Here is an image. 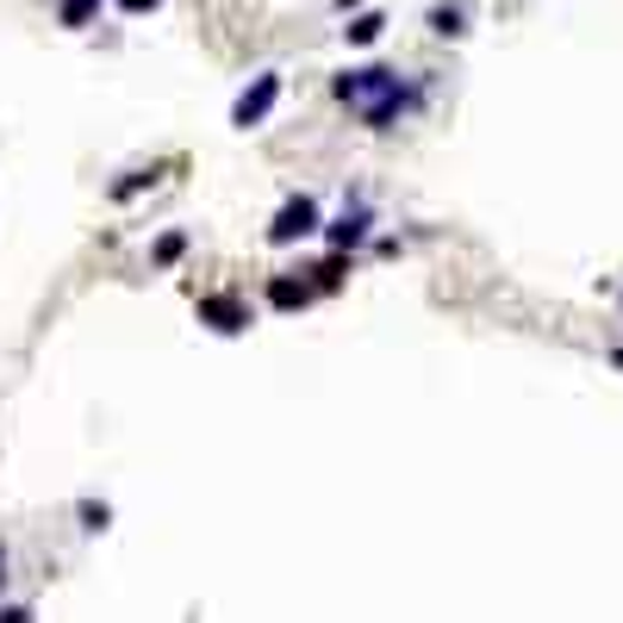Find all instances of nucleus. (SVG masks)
<instances>
[{"label":"nucleus","instance_id":"17","mask_svg":"<svg viewBox=\"0 0 623 623\" xmlns=\"http://www.w3.org/2000/svg\"><path fill=\"white\" fill-rule=\"evenodd\" d=\"M611 369H623V350H611Z\"/></svg>","mask_w":623,"mask_h":623},{"label":"nucleus","instance_id":"1","mask_svg":"<svg viewBox=\"0 0 623 623\" xmlns=\"http://www.w3.org/2000/svg\"><path fill=\"white\" fill-rule=\"evenodd\" d=\"M331 94L350 106L369 132H393L406 113H418V88H411L399 69H387V63H362V69H343V76H331Z\"/></svg>","mask_w":623,"mask_h":623},{"label":"nucleus","instance_id":"13","mask_svg":"<svg viewBox=\"0 0 623 623\" xmlns=\"http://www.w3.org/2000/svg\"><path fill=\"white\" fill-rule=\"evenodd\" d=\"M81 524H88V530H106V524H113V506H100V499H81Z\"/></svg>","mask_w":623,"mask_h":623},{"label":"nucleus","instance_id":"6","mask_svg":"<svg viewBox=\"0 0 623 623\" xmlns=\"http://www.w3.org/2000/svg\"><path fill=\"white\" fill-rule=\"evenodd\" d=\"M312 299H318L312 281H299V274H269V306L274 312H306Z\"/></svg>","mask_w":623,"mask_h":623},{"label":"nucleus","instance_id":"9","mask_svg":"<svg viewBox=\"0 0 623 623\" xmlns=\"http://www.w3.org/2000/svg\"><path fill=\"white\" fill-rule=\"evenodd\" d=\"M343 274H350V256L331 250L325 262H318V269H312V287H318V293H331V287H343Z\"/></svg>","mask_w":623,"mask_h":623},{"label":"nucleus","instance_id":"11","mask_svg":"<svg viewBox=\"0 0 623 623\" xmlns=\"http://www.w3.org/2000/svg\"><path fill=\"white\" fill-rule=\"evenodd\" d=\"M100 7H106V0H57V20L69 25V32H81V25H94Z\"/></svg>","mask_w":623,"mask_h":623},{"label":"nucleus","instance_id":"7","mask_svg":"<svg viewBox=\"0 0 623 623\" xmlns=\"http://www.w3.org/2000/svg\"><path fill=\"white\" fill-rule=\"evenodd\" d=\"M424 25L437 38H467V0H437L424 13Z\"/></svg>","mask_w":623,"mask_h":623},{"label":"nucleus","instance_id":"16","mask_svg":"<svg viewBox=\"0 0 623 623\" xmlns=\"http://www.w3.org/2000/svg\"><path fill=\"white\" fill-rule=\"evenodd\" d=\"M7 580H13V555H7V543H0V592H7Z\"/></svg>","mask_w":623,"mask_h":623},{"label":"nucleus","instance_id":"4","mask_svg":"<svg viewBox=\"0 0 623 623\" xmlns=\"http://www.w3.org/2000/svg\"><path fill=\"white\" fill-rule=\"evenodd\" d=\"M194 312H200V325H206V331H218V337L250 331V306H243L237 293H206V299H200Z\"/></svg>","mask_w":623,"mask_h":623},{"label":"nucleus","instance_id":"3","mask_svg":"<svg viewBox=\"0 0 623 623\" xmlns=\"http://www.w3.org/2000/svg\"><path fill=\"white\" fill-rule=\"evenodd\" d=\"M274 100H281V69H262V76H250V88L231 100V125H237V132H256V125L274 113Z\"/></svg>","mask_w":623,"mask_h":623},{"label":"nucleus","instance_id":"10","mask_svg":"<svg viewBox=\"0 0 623 623\" xmlns=\"http://www.w3.org/2000/svg\"><path fill=\"white\" fill-rule=\"evenodd\" d=\"M181 256H188V231H162L150 243V262H156V269H175Z\"/></svg>","mask_w":623,"mask_h":623},{"label":"nucleus","instance_id":"12","mask_svg":"<svg viewBox=\"0 0 623 623\" xmlns=\"http://www.w3.org/2000/svg\"><path fill=\"white\" fill-rule=\"evenodd\" d=\"M150 181H156V169H132L125 181H113V200H137L144 188H150Z\"/></svg>","mask_w":623,"mask_h":623},{"label":"nucleus","instance_id":"14","mask_svg":"<svg viewBox=\"0 0 623 623\" xmlns=\"http://www.w3.org/2000/svg\"><path fill=\"white\" fill-rule=\"evenodd\" d=\"M0 623H38V618H32V604H0Z\"/></svg>","mask_w":623,"mask_h":623},{"label":"nucleus","instance_id":"8","mask_svg":"<svg viewBox=\"0 0 623 623\" xmlns=\"http://www.w3.org/2000/svg\"><path fill=\"white\" fill-rule=\"evenodd\" d=\"M381 32H387V13H374V7H369V13H355V20L343 25V38H350L355 50H362V44H381Z\"/></svg>","mask_w":623,"mask_h":623},{"label":"nucleus","instance_id":"15","mask_svg":"<svg viewBox=\"0 0 623 623\" xmlns=\"http://www.w3.org/2000/svg\"><path fill=\"white\" fill-rule=\"evenodd\" d=\"M162 0H118V13H156Z\"/></svg>","mask_w":623,"mask_h":623},{"label":"nucleus","instance_id":"18","mask_svg":"<svg viewBox=\"0 0 623 623\" xmlns=\"http://www.w3.org/2000/svg\"><path fill=\"white\" fill-rule=\"evenodd\" d=\"M618 312H623V293H618Z\"/></svg>","mask_w":623,"mask_h":623},{"label":"nucleus","instance_id":"5","mask_svg":"<svg viewBox=\"0 0 623 623\" xmlns=\"http://www.w3.org/2000/svg\"><path fill=\"white\" fill-rule=\"evenodd\" d=\"M369 225H374L369 206H343V213L325 225V243H331V250H343V256H355L362 243H369Z\"/></svg>","mask_w":623,"mask_h":623},{"label":"nucleus","instance_id":"2","mask_svg":"<svg viewBox=\"0 0 623 623\" xmlns=\"http://www.w3.org/2000/svg\"><path fill=\"white\" fill-rule=\"evenodd\" d=\"M325 231V213H318V200L312 194H287L281 200V213L269 218V243L274 250H293L299 237H318Z\"/></svg>","mask_w":623,"mask_h":623}]
</instances>
